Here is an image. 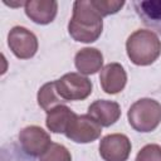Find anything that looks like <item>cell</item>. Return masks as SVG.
<instances>
[{"label":"cell","instance_id":"obj_1","mask_svg":"<svg viewBox=\"0 0 161 161\" xmlns=\"http://www.w3.org/2000/svg\"><path fill=\"white\" fill-rule=\"evenodd\" d=\"M103 20L92 0H78L73 4V15L68 23V31L75 42L93 43L102 34Z\"/></svg>","mask_w":161,"mask_h":161},{"label":"cell","instance_id":"obj_2","mask_svg":"<svg viewBox=\"0 0 161 161\" xmlns=\"http://www.w3.org/2000/svg\"><path fill=\"white\" fill-rule=\"evenodd\" d=\"M127 55L136 65H150L161 54V40L147 29L133 31L126 42Z\"/></svg>","mask_w":161,"mask_h":161},{"label":"cell","instance_id":"obj_3","mask_svg":"<svg viewBox=\"0 0 161 161\" xmlns=\"http://www.w3.org/2000/svg\"><path fill=\"white\" fill-rule=\"evenodd\" d=\"M127 118L137 132H151L161 122V104L152 98H141L130 107Z\"/></svg>","mask_w":161,"mask_h":161},{"label":"cell","instance_id":"obj_4","mask_svg":"<svg viewBox=\"0 0 161 161\" xmlns=\"http://www.w3.org/2000/svg\"><path fill=\"white\" fill-rule=\"evenodd\" d=\"M60 98L65 101H82L92 93V82L80 73H67L55 80Z\"/></svg>","mask_w":161,"mask_h":161},{"label":"cell","instance_id":"obj_5","mask_svg":"<svg viewBox=\"0 0 161 161\" xmlns=\"http://www.w3.org/2000/svg\"><path fill=\"white\" fill-rule=\"evenodd\" d=\"M102 133V126L97 123L88 113L75 114L69 123L65 136L77 143H88L97 140Z\"/></svg>","mask_w":161,"mask_h":161},{"label":"cell","instance_id":"obj_6","mask_svg":"<svg viewBox=\"0 0 161 161\" xmlns=\"http://www.w3.org/2000/svg\"><path fill=\"white\" fill-rule=\"evenodd\" d=\"M8 45L16 58L29 59L38 50V39L24 26H14L8 34Z\"/></svg>","mask_w":161,"mask_h":161},{"label":"cell","instance_id":"obj_7","mask_svg":"<svg viewBox=\"0 0 161 161\" xmlns=\"http://www.w3.org/2000/svg\"><path fill=\"white\" fill-rule=\"evenodd\" d=\"M131 148V141L123 133L107 135L99 142V155L104 161H126Z\"/></svg>","mask_w":161,"mask_h":161},{"label":"cell","instance_id":"obj_8","mask_svg":"<svg viewBox=\"0 0 161 161\" xmlns=\"http://www.w3.org/2000/svg\"><path fill=\"white\" fill-rule=\"evenodd\" d=\"M19 141L23 150L30 156H42L50 146V136L39 126H28L19 132Z\"/></svg>","mask_w":161,"mask_h":161},{"label":"cell","instance_id":"obj_9","mask_svg":"<svg viewBox=\"0 0 161 161\" xmlns=\"http://www.w3.org/2000/svg\"><path fill=\"white\" fill-rule=\"evenodd\" d=\"M99 82L102 89L106 93L108 94L119 93L127 83L126 70L119 63H109L101 69Z\"/></svg>","mask_w":161,"mask_h":161},{"label":"cell","instance_id":"obj_10","mask_svg":"<svg viewBox=\"0 0 161 161\" xmlns=\"http://www.w3.org/2000/svg\"><path fill=\"white\" fill-rule=\"evenodd\" d=\"M88 114L102 127H108L118 121L121 116V108L117 102L98 99L89 104Z\"/></svg>","mask_w":161,"mask_h":161},{"label":"cell","instance_id":"obj_11","mask_svg":"<svg viewBox=\"0 0 161 161\" xmlns=\"http://www.w3.org/2000/svg\"><path fill=\"white\" fill-rule=\"evenodd\" d=\"M25 14L36 24H49L58 11V3L54 0H30L25 3Z\"/></svg>","mask_w":161,"mask_h":161},{"label":"cell","instance_id":"obj_12","mask_svg":"<svg viewBox=\"0 0 161 161\" xmlns=\"http://www.w3.org/2000/svg\"><path fill=\"white\" fill-rule=\"evenodd\" d=\"M74 64L80 74H94L102 69L103 55L96 48H83L77 52L74 57Z\"/></svg>","mask_w":161,"mask_h":161},{"label":"cell","instance_id":"obj_13","mask_svg":"<svg viewBox=\"0 0 161 161\" xmlns=\"http://www.w3.org/2000/svg\"><path fill=\"white\" fill-rule=\"evenodd\" d=\"M75 113L65 104H59L47 112V127L53 133H65Z\"/></svg>","mask_w":161,"mask_h":161},{"label":"cell","instance_id":"obj_14","mask_svg":"<svg viewBox=\"0 0 161 161\" xmlns=\"http://www.w3.org/2000/svg\"><path fill=\"white\" fill-rule=\"evenodd\" d=\"M62 102H64V101L58 94V91L55 87V80L48 82L40 87V89L38 92V104L44 111L49 112L54 107L59 106Z\"/></svg>","mask_w":161,"mask_h":161},{"label":"cell","instance_id":"obj_15","mask_svg":"<svg viewBox=\"0 0 161 161\" xmlns=\"http://www.w3.org/2000/svg\"><path fill=\"white\" fill-rule=\"evenodd\" d=\"M39 161H72V155L63 145L52 142L43 155L39 156Z\"/></svg>","mask_w":161,"mask_h":161},{"label":"cell","instance_id":"obj_16","mask_svg":"<svg viewBox=\"0 0 161 161\" xmlns=\"http://www.w3.org/2000/svg\"><path fill=\"white\" fill-rule=\"evenodd\" d=\"M92 4L96 8V10L99 13V15L103 18V16L118 13L122 9V6L125 5V1H119V0H92Z\"/></svg>","mask_w":161,"mask_h":161},{"label":"cell","instance_id":"obj_17","mask_svg":"<svg viewBox=\"0 0 161 161\" xmlns=\"http://www.w3.org/2000/svg\"><path fill=\"white\" fill-rule=\"evenodd\" d=\"M136 6H140V10L143 16L152 21H158L161 23V1H141L136 3Z\"/></svg>","mask_w":161,"mask_h":161},{"label":"cell","instance_id":"obj_18","mask_svg":"<svg viewBox=\"0 0 161 161\" xmlns=\"http://www.w3.org/2000/svg\"><path fill=\"white\" fill-rule=\"evenodd\" d=\"M135 161H161V146L156 143L143 146L138 151Z\"/></svg>","mask_w":161,"mask_h":161}]
</instances>
